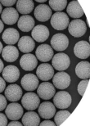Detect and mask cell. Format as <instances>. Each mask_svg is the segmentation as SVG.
<instances>
[{
	"label": "cell",
	"instance_id": "39",
	"mask_svg": "<svg viewBox=\"0 0 90 126\" xmlns=\"http://www.w3.org/2000/svg\"><path fill=\"white\" fill-rule=\"evenodd\" d=\"M4 69V65H3V62L1 59H0V73L2 71V70Z\"/></svg>",
	"mask_w": 90,
	"mask_h": 126
},
{
	"label": "cell",
	"instance_id": "35",
	"mask_svg": "<svg viewBox=\"0 0 90 126\" xmlns=\"http://www.w3.org/2000/svg\"><path fill=\"white\" fill-rule=\"evenodd\" d=\"M6 89V82L3 78L0 77V94L2 93Z\"/></svg>",
	"mask_w": 90,
	"mask_h": 126
},
{
	"label": "cell",
	"instance_id": "38",
	"mask_svg": "<svg viewBox=\"0 0 90 126\" xmlns=\"http://www.w3.org/2000/svg\"><path fill=\"white\" fill-rule=\"evenodd\" d=\"M4 29V24L3 22L2 21V20H0V33H2V31H3Z\"/></svg>",
	"mask_w": 90,
	"mask_h": 126
},
{
	"label": "cell",
	"instance_id": "2",
	"mask_svg": "<svg viewBox=\"0 0 90 126\" xmlns=\"http://www.w3.org/2000/svg\"><path fill=\"white\" fill-rule=\"evenodd\" d=\"M71 94L66 91H59L53 96V104L58 109H66L71 104Z\"/></svg>",
	"mask_w": 90,
	"mask_h": 126
},
{
	"label": "cell",
	"instance_id": "32",
	"mask_svg": "<svg viewBox=\"0 0 90 126\" xmlns=\"http://www.w3.org/2000/svg\"><path fill=\"white\" fill-rule=\"evenodd\" d=\"M7 107V98L5 96L0 94V111L3 110Z\"/></svg>",
	"mask_w": 90,
	"mask_h": 126
},
{
	"label": "cell",
	"instance_id": "34",
	"mask_svg": "<svg viewBox=\"0 0 90 126\" xmlns=\"http://www.w3.org/2000/svg\"><path fill=\"white\" fill-rule=\"evenodd\" d=\"M7 125V115L3 113H0V126H6Z\"/></svg>",
	"mask_w": 90,
	"mask_h": 126
},
{
	"label": "cell",
	"instance_id": "27",
	"mask_svg": "<svg viewBox=\"0 0 90 126\" xmlns=\"http://www.w3.org/2000/svg\"><path fill=\"white\" fill-rule=\"evenodd\" d=\"M75 74L79 79H88L90 77V63L87 61L80 62L75 67Z\"/></svg>",
	"mask_w": 90,
	"mask_h": 126
},
{
	"label": "cell",
	"instance_id": "10",
	"mask_svg": "<svg viewBox=\"0 0 90 126\" xmlns=\"http://www.w3.org/2000/svg\"><path fill=\"white\" fill-rule=\"evenodd\" d=\"M53 50L48 44H41L37 47L35 51L36 58L42 62H47L53 57Z\"/></svg>",
	"mask_w": 90,
	"mask_h": 126
},
{
	"label": "cell",
	"instance_id": "20",
	"mask_svg": "<svg viewBox=\"0 0 90 126\" xmlns=\"http://www.w3.org/2000/svg\"><path fill=\"white\" fill-rule=\"evenodd\" d=\"M74 53L79 59H86L90 55V44L86 41H79L74 47Z\"/></svg>",
	"mask_w": 90,
	"mask_h": 126
},
{
	"label": "cell",
	"instance_id": "12",
	"mask_svg": "<svg viewBox=\"0 0 90 126\" xmlns=\"http://www.w3.org/2000/svg\"><path fill=\"white\" fill-rule=\"evenodd\" d=\"M39 78L34 74H26L21 79V84L26 91L32 92L37 89L39 86Z\"/></svg>",
	"mask_w": 90,
	"mask_h": 126
},
{
	"label": "cell",
	"instance_id": "42",
	"mask_svg": "<svg viewBox=\"0 0 90 126\" xmlns=\"http://www.w3.org/2000/svg\"><path fill=\"white\" fill-rule=\"evenodd\" d=\"M2 12V4L0 3V13H1Z\"/></svg>",
	"mask_w": 90,
	"mask_h": 126
},
{
	"label": "cell",
	"instance_id": "18",
	"mask_svg": "<svg viewBox=\"0 0 90 126\" xmlns=\"http://www.w3.org/2000/svg\"><path fill=\"white\" fill-rule=\"evenodd\" d=\"M2 21L7 25H14L18 21L19 13L13 7H6L2 12Z\"/></svg>",
	"mask_w": 90,
	"mask_h": 126
},
{
	"label": "cell",
	"instance_id": "7",
	"mask_svg": "<svg viewBox=\"0 0 90 126\" xmlns=\"http://www.w3.org/2000/svg\"><path fill=\"white\" fill-rule=\"evenodd\" d=\"M50 44L53 50H56L57 52H62L68 47L69 39L66 34L58 33L52 36Z\"/></svg>",
	"mask_w": 90,
	"mask_h": 126
},
{
	"label": "cell",
	"instance_id": "14",
	"mask_svg": "<svg viewBox=\"0 0 90 126\" xmlns=\"http://www.w3.org/2000/svg\"><path fill=\"white\" fill-rule=\"evenodd\" d=\"M2 72V77H3L5 81H7V83H14L17 81L20 77V75H21L18 67L12 65H7L6 67H4Z\"/></svg>",
	"mask_w": 90,
	"mask_h": 126
},
{
	"label": "cell",
	"instance_id": "1",
	"mask_svg": "<svg viewBox=\"0 0 90 126\" xmlns=\"http://www.w3.org/2000/svg\"><path fill=\"white\" fill-rule=\"evenodd\" d=\"M51 26L57 31H63L68 27L70 19L65 12H56L51 16Z\"/></svg>",
	"mask_w": 90,
	"mask_h": 126
},
{
	"label": "cell",
	"instance_id": "25",
	"mask_svg": "<svg viewBox=\"0 0 90 126\" xmlns=\"http://www.w3.org/2000/svg\"><path fill=\"white\" fill-rule=\"evenodd\" d=\"M67 14L72 18L79 19L80 17L84 16V12L82 8L81 5L77 1H71L70 3L67 5L66 8Z\"/></svg>",
	"mask_w": 90,
	"mask_h": 126
},
{
	"label": "cell",
	"instance_id": "23",
	"mask_svg": "<svg viewBox=\"0 0 90 126\" xmlns=\"http://www.w3.org/2000/svg\"><path fill=\"white\" fill-rule=\"evenodd\" d=\"M2 57L7 62H16L19 57V51L14 45H7L2 49Z\"/></svg>",
	"mask_w": 90,
	"mask_h": 126
},
{
	"label": "cell",
	"instance_id": "3",
	"mask_svg": "<svg viewBox=\"0 0 90 126\" xmlns=\"http://www.w3.org/2000/svg\"><path fill=\"white\" fill-rule=\"evenodd\" d=\"M68 31L70 34L75 38L82 37L84 34H85L87 31L85 22L81 19L73 20L68 25Z\"/></svg>",
	"mask_w": 90,
	"mask_h": 126
},
{
	"label": "cell",
	"instance_id": "5",
	"mask_svg": "<svg viewBox=\"0 0 90 126\" xmlns=\"http://www.w3.org/2000/svg\"><path fill=\"white\" fill-rule=\"evenodd\" d=\"M21 104L27 110H34L40 104V99L38 94L29 92L23 95L21 98Z\"/></svg>",
	"mask_w": 90,
	"mask_h": 126
},
{
	"label": "cell",
	"instance_id": "29",
	"mask_svg": "<svg viewBox=\"0 0 90 126\" xmlns=\"http://www.w3.org/2000/svg\"><path fill=\"white\" fill-rule=\"evenodd\" d=\"M71 115V112L66 110H61L55 113L54 115V122L56 125L60 126L63 124V122Z\"/></svg>",
	"mask_w": 90,
	"mask_h": 126
},
{
	"label": "cell",
	"instance_id": "19",
	"mask_svg": "<svg viewBox=\"0 0 90 126\" xmlns=\"http://www.w3.org/2000/svg\"><path fill=\"white\" fill-rule=\"evenodd\" d=\"M34 14L35 18L39 21L45 22L51 18L52 9L46 4H39L35 7L34 11Z\"/></svg>",
	"mask_w": 90,
	"mask_h": 126
},
{
	"label": "cell",
	"instance_id": "9",
	"mask_svg": "<svg viewBox=\"0 0 90 126\" xmlns=\"http://www.w3.org/2000/svg\"><path fill=\"white\" fill-rule=\"evenodd\" d=\"M5 114L11 120H18L23 115V107L17 102L10 103L5 108Z\"/></svg>",
	"mask_w": 90,
	"mask_h": 126
},
{
	"label": "cell",
	"instance_id": "36",
	"mask_svg": "<svg viewBox=\"0 0 90 126\" xmlns=\"http://www.w3.org/2000/svg\"><path fill=\"white\" fill-rule=\"evenodd\" d=\"M39 125L40 126H55L56 124H55V122H52L51 120H44V121L39 123Z\"/></svg>",
	"mask_w": 90,
	"mask_h": 126
},
{
	"label": "cell",
	"instance_id": "28",
	"mask_svg": "<svg viewBox=\"0 0 90 126\" xmlns=\"http://www.w3.org/2000/svg\"><path fill=\"white\" fill-rule=\"evenodd\" d=\"M16 11L23 15H28L33 12L34 4L32 0H18L16 2Z\"/></svg>",
	"mask_w": 90,
	"mask_h": 126
},
{
	"label": "cell",
	"instance_id": "4",
	"mask_svg": "<svg viewBox=\"0 0 90 126\" xmlns=\"http://www.w3.org/2000/svg\"><path fill=\"white\" fill-rule=\"evenodd\" d=\"M52 67L58 71H63V70L68 69L71 65V60L68 55L63 52H59L53 55L52 58Z\"/></svg>",
	"mask_w": 90,
	"mask_h": 126
},
{
	"label": "cell",
	"instance_id": "11",
	"mask_svg": "<svg viewBox=\"0 0 90 126\" xmlns=\"http://www.w3.org/2000/svg\"><path fill=\"white\" fill-rule=\"evenodd\" d=\"M37 77L42 81H48L54 75V69L48 63H43L38 66L36 70Z\"/></svg>",
	"mask_w": 90,
	"mask_h": 126
},
{
	"label": "cell",
	"instance_id": "22",
	"mask_svg": "<svg viewBox=\"0 0 90 126\" xmlns=\"http://www.w3.org/2000/svg\"><path fill=\"white\" fill-rule=\"evenodd\" d=\"M34 20L30 15H24L18 19L17 26L20 31L23 32H29L33 30L34 26Z\"/></svg>",
	"mask_w": 90,
	"mask_h": 126
},
{
	"label": "cell",
	"instance_id": "33",
	"mask_svg": "<svg viewBox=\"0 0 90 126\" xmlns=\"http://www.w3.org/2000/svg\"><path fill=\"white\" fill-rule=\"evenodd\" d=\"M0 3L6 7H12V6H13L14 4L16 3V0H1Z\"/></svg>",
	"mask_w": 90,
	"mask_h": 126
},
{
	"label": "cell",
	"instance_id": "41",
	"mask_svg": "<svg viewBox=\"0 0 90 126\" xmlns=\"http://www.w3.org/2000/svg\"><path fill=\"white\" fill-rule=\"evenodd\" d=\"M37 2H39V3H44L46 2V0H37Z\"/></svg>",
	"mask_w": 90,
	"mask_h": 126
},
{
	"label": "cell",
	"instance_id": "15",
	"mask_svg": "<svg viewBox=\"0 0 90 126\" xmlns=\"http://www.w3.org/2000/svg\"><path fill=\"white\" fill-rule=\"evenodd\" d=\"M37 64H38V60L34 55L31 53H26L20 60L21 67L26 71H32L36 68Z\"/></svg>",
	"mask_w": 90,
	"mask_h": 126
},
{
	"label": "cell",
	"instance_id": "37",
	"mask_svg": "<svg viewBox=\"0 0 90 126\" xmlns=\"http://www.w3.org/2000/svg\"><path fill=\"white\" fill-rule=\"evenodd\" d=\"M7 125L8 126H21L23 125H22L21 123H20L19 121H17V120H12V122L7 124Z\"/></svg>",
	"mask_w": 90,
	"mask_h": 126
},
{
	"label": "cell",
	"instance_id": "17",
	"mask_svg": "<svg viewBox=\"0 0 90 126\" xmlns=\"http://www.w3.org/2000/svg\"><path fill=\"white\" fill-rule=\"evenodd\" d=\"M49 30L47 26L43 25H38L34 27L31 32L32 39L39 43H43L48 39L49 37Z\"/></svg>",
	"mask_w": 90,
	"mask_h": 126
},
{
	"label": "cell",
	"instance_id": "24",
	"mask_svg": "<svg viewBox=\"0 0 90 126\" xmlns=\"http://www.w3.org/2000/svg\"><path fill=\"white\" fill-rule=\"evenodd\" d=\"M2 39L5 44L8 45H14L19 41V32L14 28H7V30H5L2 34Z\"/></svg>",
	"mask_w": 90,
	"mask_h": 126
},
{
	"label": "cell",
	"instance_id": "13",
	"mask_svg": "<svg viewBox=\"0 0 90 126\" xmlns=\"http://www.w3.org/2000/svg\"><path fill=\"white\" fill-rule=\"evenodd\" d=\"M37 109L39 110V115H40V117L45 120L51 119L54 116L55 113H56V107L53 103L50 102L40 103Z\"/></svg>",
	"mask_w": 90,
	"mask_h": 126
},
{
	"label": "cell",
	"instance_id": "26",
	"mask_svg": "<svg viewBox=\"0 0 90 126\" xmlns=\"http://www.w3.org/2000/svg\"><path fill=\"white\" fill-rule=\"evenodd\" d=\"M40 117L34 110H29L22 115V125L25 126H39Z\"/></svg>",
	"mask_w": 90,
	"mask_h": 126
},
{
	"label": "cell",
	"instance_id": "8",
	"mask_svg": "<svg viewBox=\"0 0 90 126\" xmlns=\"http://www.w3.org/2000/svg\"><path fill=\"white\" fill-rule=\"evenodd\" d=\"M71 76L64 71H58L52 77V83L55 88L58 89H66L71 84Z\"/></svg>",
	"mask_w": 90,
	"mask_h": 126
},
{
	"label": "cell",
	"instance_id": "31",
	"mask_svg": "<svg viewBox=\"0 0 90 126\" xmlns=\"http://www.w3.org/2000/svg\"><path fill=\"white\" fill-rule=\"evenodd\" d=\"M89 84V79H83L82 81L79 83L78 87H77V90H78L79 94L80 96H84V93L86 91V89Z\"/></svg>",
	"mask_w": 90,
	"mask_h": 126
},
{
	"label": "cell",
	"instance_id": "6",
	"mask_svg": "<svg viewBox=\"0 0 90 126\" xmlns=\"http://www.w3.org/2000/svg\"><path fill=\"white\" fill-rule=\"evenodd\" d=\"M55 94H56V89L54 85L47 81L41 83L37 88V94L41 99L49 100L53 97Z\"/></svg>",
	"mask_w": 90,
	"mask_h": 126
},
{
	"label": "cell",
	"instance_id": "30",
	"mask_svg": "<svg viewBox=\"0 0 90 126\" xmlns=\"http://www.w3.org/2000/svg\"><path fill=\"white\" fill-rule=\"evenodd\" d=\"M67 5L66 0H50L49 7L53 11L59 12L60 11H63Z\"/></svg>",
	"mask_w": 90,
	"mask_h": 126
},
{
	"label": "cell",
	"instance_id": "21",
	"mask_svg": "<svg viewBox=\"0 0 90 126\" xmlns=\"http://www.w3.org/2000/svg\"><path fill=\"white\" fill-rule=\"evenodd\" d=\"M35 47L34 40L30 36H23L19 39L18 48L23 53H30Z\"/></svg>",
	"mask_w": 90,
	"mask_h": 126
},
{
	"label": "cell",
	"instance_id": "40",
	"mask_svg": "<svg viewBox=\"0 0 90 126\" xmlns=\"http://www.w3.org/2000/svg\"><path fill=\"white\" fill-rule=\"evenodd\" d=\"M2 49H3V47H2V43L0 42V53H1V52H2Z\"/></svg>",
	"mask_w": 90,
	"mask_h": 126
},
{
	"label": "cell",
	"instance_id": "16",
	"mask_svg": "<svg viewBox=\"0 0 90 126\" xmlns=\"http://www.w3.org/2000/svg\"><path fill=\"white\" fill-rule=\"evenodd\" d=\"M22 89L17 84H10L5 89V97L9 102H17L22 97Z\"/></svg>",
	"mask_w": 90,
	"mask_h": 126
}]
</instances>
